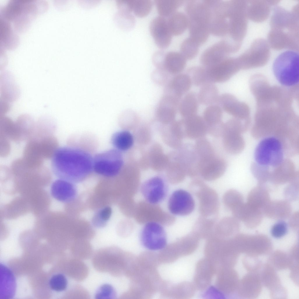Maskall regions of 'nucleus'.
<instances>
[{
  "label": "nucleus",
  "instance_id": "obj_1",
  "mask_svg": "<svg viewBox=\"0 0 299 299\" xmlns=\"http://www.w3.org/2000/svg\"><path fill=\"white\" fill-rule=\"evenodd\" d=\"M51 166L59 179L72 182L81 181L93 170V157L79 148L64 146L58 148L52 158Z\"/></svg>",
  "mask_w": 299,
  "mask_h": 299
},
{
  "label": "nucleus",
  "instance_id": "obj_2",
  "mask_svg": "<svg viewBox=\"0 0 299 299\" xmlns=\"http://www.w3.org/2000/svg\"><path fill=\"white\" fill-rule=\"evenodd\" d=\"M267 42L276 50L289 49L299 51L298 6L291 11L275 6L270 21Z\"/></svg>",
  "mask_w": 299,
  "mask_h": 299
},
{
  "label": "nucleus",
  "instance_id": "obj_3",
  "mask_svg": "<svg viewBox=\"0 0 299 299\" xmlns=\"http://www.w3.org/2000/svg\"><path fill=\"white\" fill-rule=\"evenodd\" d=\"M185 10L190 37L200 46L204 44L210 33L211 14L209 8L203 0H190L186 2Z\"/></svg>",
  "mask_w": 299,
  "mask_h": 299
},
{
  "label": "nucleus",
  "instance_id": "obj_4",
  "mask_svg": "<svg viewBox=\"0 0 299 299\" xmlns=\"http://www.w3.org/2000/svg\"><path fill=\"white\" fill-rule=\"evenodd\" d=\"M47 2L43 0H14L11 9L12 23L15 31L22 32L32 21L47 9Z\"/></svg>",
  "mask_w": 299,
  "mask_h": 299
},
{
  "label": "nucleus",
  "instance_id": "obj_5",
  "mask_svg": "<svg viewBox=\"0 0 299 299\" xmlns=\"http://www.w3.org/2000/svg\"><path fill=\"white\" fill-rule=\"evenodd\" d=\"M284 146L278 138L265 137L257 145L254 157L257 165L269 169L280 166L284 161Z\"/></svg>",
  "mask_w": 299,
  "mask_h": 299
},
{
  "label": "nucleus",
  "instance_id": "obj_6",
  "mask_svg": "<svg viewBox=\"0 0 299 299\" xmlns=\"http://www.w3.org/2000/svg\"><path fill=\"white\" fill-rule=\"evenodd\" d=\"M272 69L281 84L288 87L296 85L299 79L298 52L290 50L282 53L274 60Z\"/></svg>",
  "mask_w": 299,
  "mask_h": 299
},
{
  "label": "nucleus",
  "instance_id": "obj_7",
  "mask_svg": "<svg viewBox=\"0 0 299 299\" xmlns=\"http://www.w3.org/2000/svg\"><path fill=\"white\" fill-rule=\"evenodd\" d=\"M207 240L205 254L213 266L216 274L221 270L230 268L232 255V246L230 239L212 236Z\"/></svg>",
  "mask_w": 299,
  "mask_h": 299
},
{
  "label": "nucleus",
  "instance_id": "obj_8",
  "mask_svg": "<svg viewBox=\"0 0 299 299\" xmlns=\"http://www.w3.org/2000/svg\"><path fill=\"white\" fill-rule=\"evenodd\" d=\"M246 6L247 1H230L229 31L226 36L241 44L247 30Z\"/></svg>",
  "mask_w": 299,
  "mask_h": 299
},
{
  "label": "nucleus",
  "instance_id": "obj_9",
  "mask_svg": "<svg viewBox=\"0 0 299 299\" xmlns=\"http://www.w3.org/2000/svg\"><path fill=\"white\" fill-rule=\"evenodd\" d=\"M189 186L198 199L199 210L201 216L209 218L218 213L220 202L218 194L215 190L199 179L192 180Z\"/></svg>",
  "mask_w": 299,
  "mask_h": 299
},
{
  "label": "nucleus",
  "instance_id": "obj_10",
  "mask_svg": "<svg viewBox=\"0 0 299 299\" xmlns=\"http://www.w3.org/2000/svg\"><path fill=\"white\" fill-rule=\"evenodd\" d=\"M124 164L121 152L115 149L97 154L93 157V170L100 175L112 177L120 172Z\"/></svg>",
  "mask_w": 299,
  "mask_h": 299
},
{
  "label": "nucleus",
  "instance_id": "obj_11",
  "mask_svg": "<svg viewBox=\"0 0 299 299\" xmlns=\"http://www.w3.org/2000/svg\"><path fill=\"white\" fill-rule=\"evenodd\" d=\"M240 48L237 43L224 37L204 50L200 57V62L205 67H212L229 56L230 54L238 51Z\"/></svg>",
  "mask_w": 299,
  "mask_h": 299
},
{
  "label": "nucleus",
  "instance_id": "obj_12",
  "mask_svg": "<svg viewBox=\"0 0 299 299\" xmlns=\"http://www.w3.org/2000/svg\"><path fill=\"white\" fill-rule=\"evenodd\" d=\"M270 55L267 41L262 38L254 40L250 47L237 57L239 66H255L265 64Z\"/></svg>",
  "mask_w": 299,
  "mask_h": 299
},
{
  "label": "nucleus",
  "instance_id": "obj_13",
  "mask_svg": "<svg viewBox=\"0 0 299 299\" xmlns=\"http://www.w3.org/2000/svg\"><path fill=\"white\" fill-rule=\"evenodd\" d=\"M140 240L142 245L148 249H162L167 243L165 231L161 223L149 222L145 223L141 230Z\"/></svg>",
  "mask_w": 299,
  "mask_h": 299
},
{
  "label": "nucleus",
  "instance_id": "obj_14",
  "mask_svg": "<svg viewBox=\"0 0 299 299\" xmlns=\"http://www.w3.org/2000/svg\"><path fill=\"white\" fill-rule=\"evenodd\" d=\"M168 189L165 179L159 176H154L147 179L141 187V193L146 202L155 205L165 199Z\"/></svg>",
  "mask_w": 299,
  "mask_h": 299
},
{
  "label": "nucleus",
  "instance_id": "obj_15",
  "mask_svg": "<svg viewBox=\"0 0 299 299\" xmlns=\"http://www.w3.org/2000/svg\"><path fill=\"white\" fill-rule=\"evenodd\" d=\"M239 67L237 58L228 56L218 64L205 68L207 82L222 83L229 80Z\"/></svg>",
  "mask_w": 299,
  "mask_h": 299
},
{
  "label": "nucleus",
  "instance_id": "obj_16",
  "mask_svg": "<svg viewBox=\"0 0 299 299\" xmlns=\"http://www.w3.org/2000/svg\"><path fill=\"white\" fill-rule=\"evenodd\" d=\"M168 207L173 215H186L194 210L195 202L189 192L183 190L178 189L173 192L170 196Z\"/></svg>",
  "mask_w": 299,
  "mask_h": 299
},
{
  "label": "nucleus",
  "instance_id": "obj_17",
  "mask_svg": "<svg viewBox=\"0 0 299 299\" xmlns=\"http://www.w3.org/2000/svg\"><path fill=\"white\" fill-rule=\"evenodd\" d=\"M226 167L225 161L215 155L199 161V174L206 180H214L223 174Z\"/></svg>",
  "mask_w": 299,
  "mask_h": 299
},
{
  "label": "nucleus",
  "instance_id": "obj_18",
  "mask_svg": "<svg viewBox=\"0 0 299 299\" xmlns=\"http://www.w3.org/2000/svg\"><path fill=\"white\" fill-rule=\"evenodd\" d=\"M180 100L171 95L164 93L156 109V116L158 120L164 124L173 122Z\"/></svg>",
  "mask_w": 299,
  "mask_h": 299
},
{
  "label": "nucleus",
  "instance_id": "obj_19",
  "mask_svg": "<svg viewBox=\"0 0 299 299\" xmlns=\"http://www.w3.org/2000/svg\"><path fill=\"white\" fill-rule=\"evenodd\" d=\"M150 29L158 47L165 48L169 46L172 35L169 29L167 19L165 17L160 15L153 19L150 23Z\"/></svg>",
  "mask_w": 299,
  "mask_h": 299
},
{
  "label": "nucleus",
  "instance_id": "obj_20",
  "mask_svg": "<svg viewBox=\"0 0 299 299\" xmlns=\"http://www.w3.org/2000/svg\"><path fill=\"white\" fill-rule=\"evenodd\" d=\"M215 274L214 268L209 260L205 258L199 260L196 264L194 277L193 284L196 289H207Z\"/></svg>",
  "mask_w": 299,
  "mask_h": 299
},
{
  "label": "nucleus",
  "instance_id": "obj_21",
  "mask_svg": "<svg viewBox=\"0 0 299 299\" xmlns=\"http://www.w3.org/2000/svg\"><path fill=\"white\" fill-rule=\"evenodd\" d=\"M222 113V108L218 105H209L204 111L203 118L207 133L214 137L222 135L224 125L221 121Z\"/></svg>",
  "mask_w": 299,
  "mask_h": 299
},
{
  "label": "nucleus",
  "instance_id": "obj_22",
  "mask_svg": "<svg viewBox=\"0 0 299 299\" xmlns=\"http://www.w3.org/2000/svg\"><path fill=\"white\" fill-rule=\"evenodd\" d=\"M278 3L277 1H247V18L255 22H263L269 16L271 6L275 5Z\"/></svg>",
  "mask_w": 299,
  "mask_h": 299
},
{
  "label": "nucleus",
  "instance_id": "obj_23",
  "mask_svg": "<svg viewBox=\"0 0 299 299\" xmlns=\"http://www.w3.org/2000/svg\"><path fill=\"white\" fill-rule=\"evenodd\" d=\"M243 202L232 211L234 217L238 220L244 222L247 227H256L262 220V211L253 208L247 203L244 204Z\"/></svg>",
  "mask_w": 299,
  "mask_h": 299
},
{
  "label": "nucleus",
  "instance_id": "obj_24",
  "mask_svg": "<svg viewBox=\"0 0 299 299\" xmlns=\"http://www.w3.org/2000/svg\"><path fill=\"white\" fill-rule=\"evenodd\" d=\"M184 137L197 140L204 137L207 133L205 122L201 117L197 114L182 119Z\"/></svg>",
  "mask_w": 299,
  "mask_h": 299
},
{
  "label": "nucleus",
  "instance_id": "obj_25",
  "mask_svg": "<svg viewBox=\"0 0 299 299\" xmlns=\"http://www.w3.org/2000/svg\"><path fill=\"white\" fill-rule=\"evenodd\" d=\"M178 153L186 170L187 175L195 178L199 174V159L194 146L187 144L182 146Z\"/></svg>",
  "mask_w": 299,
  "mask_h": 299
},
{
  "label": "nucleus",
  "instance_id": "obj_26",
  "mask_svg": "<svg viewBox=\"0 0 299 299\" xmlns=\"http://www.w3.org/2000/svg\"><path fill=\"white\" fill-rule=\"evenodd\" d=\"M192 82L187 74L180 73L175 75L166 84L165 93L171 95L180 99L191 88Z\"/></svg>",
  "mask_w": 299,
  "mask_h": 299
},
{
  "label": "nucleus",
  "instance_id": "obj_27",
  "mask_svg": "<svg viewBox=\"0 0 299 299\" xmlns=\"http://www.w3.org/2000/svg\"><path fill=\"white\" fill-rule=\"evenodd\" d=\"M50 192L53 197L62 202L72 200L76 194V189L72 182L61 179L56 180L53 182Z\"/></svg>",
  "mask_w": 299,
  "mask_h": 299
},
{
  "label": "nucleus",
  "instance_id": "obj_28",
  "mask_svg": "<svg viewBox=\"0 0 299 299\" xmlns=\"http://www.w3.org/2000/svg\"><path fill=\"white\" fill-rule=\"evenodd\" d=\"M241 130L235 127L224 126L222 136L223 147L229 154H236L240 152L242 147V140L240 133Z\"/></svg>",
  "mask_w": 299,
  "mask_h": 299
},
{
  "label": "nucleus",
  "instance_id": "obj_29",
  "mask_svg": "<svg viewBox=\"0 0 299 299\" xmlns=\"http://www.w3.org/2000/svg\"><path fill=\"white\" fill-rule=\"evenodd\" d=\"M187 60L180 52L173 51L166 52L162 69L170 75L180 74L185 67Z\"/></svg>",
  "mask_w": 299,
  "mask_h": 299
},
{
  "label": "nucleus",
  "instance_id": "obj_30",
  "mask_svg": "<svg viewBox=\"0 0 299 299\" xmlns=\"http://www.w3.org/2000/svg\"><path fill=\"white\" fill-rule=\"evenodd\" d=\"M10 23L0 16V47L3 50L13 49L18 44V37Z\"/></svg>",
  "mask_w": 299,
  "mask_h": 299
},
{
  "label": "nucleus",
  "instance_id": "obj_31",
  "mask_svg": "<svg viewBox=\"0 0 299 299\" xmlns=\"http://www.w3.org/2000/svg\"><path fill=\"white\" fill-rule=\"evenodd\" d=\"M34 141L36 150L44 159L52 158L58 148V142L52 135L38 138H31Z\"/></svg>",
  "mask_w": 299,
  "mask_h": 299
},
{
  "label": "nucleus",
  "instance_id": "obj_32",
  "mask_svg": "<svg viewBox=\"0 0 299 299\" xmlns=\"http://www.w3.org/2000/svg\"><path fill=\"white\" fill-rule=\"evenodd\" d=\"M234 217H226L216 222L212 236L227 239L238 230L240 225Z\"/></svg>",
  "mask_w": 299,
  "mask_h": 299
},
{
  "label": "nucleus",
  "instance_id": "obj_33",
  "mask_svg": "<svg viewBox=\"0 0 299 299\" xmlns=\"http://www.w3.org/2000/svg\"><path fill=\"white\" fill-rule=\"evenodd\" d=\"M291 211L290 204L286 201H269L262 210L267 216L277 219L286 218Z\"/></svg>",
  "mask_w": 299,
  "mask_h": 299
},
{
  "label": "nucleus",
  "instance_id": "obj_34",
  "mask_svg": "<svg viewBox=\"0 0 299 299\" xmlns=\"http://www.w3.org/2000/svg\"><path fill=\"white\" fill-rule=\"evenodd\" d=\"M216 223L215 218L201 216L195 222L192 232L200 239H207L213 234Z\"/></svg>",
  "mask_w": 299,
  "mask_h": 299
},
{
  "label": "nucleus",
  "instance_id": "obj_35",
  "mask_svg": "<svg viewBox=\"0 0 299 299\" xmlns=\"http://www.w3.org/2000/svg\"><path fill=\"white\" fill-rule=\"evenodd\" d=\"M199 102L197 95L195 92L187 93L179 105L178 109L181 115L185 118L197 114Z\"/></svg>",
  "mask_w": 299,
  "mask_h": 299
},
{
  "label": "nucleus",
  "instance_id": "obj_36",
  "mask_svg": "<svg viewBox=\"0 0 299 299\" xmlns=\"http://www.w3.org/2000/svg\"><path fill=\"white\" fill-rule=\"evenodd\" d=\"M230 268H225L216 274L215 287L223 295L231 293L234 286V276Z\"/></svg>",
  "mask_w": 299,
  "mask_h": 299
},
{
  "label": "nucleus",
  "instance_id": "obj_37",
  "mask_svg": "<svg viewBox=\"0 0 299 299\" xmlns=\"http://www.w3.org/2000/svg\"><path fill=\"white\" fill-rule=\"evenodd\" d=\"M167 20L169 29L172 35H180L188 27L187 16L182 12H175L169 16Z\"/></svg>",
  "mask_w": 299,
  "mask_h": 299
},
{
  "label": "nucleus",
  "instance_id": "obj_38",
  "mask_svg": "<svg viewBox=\"0 0 299 299\" xmlns=\"http://www.w3.org/2000/svg\"><path fill=\"white\" fill-rule=\"evenodd\" d=\"M134 142L133 135L126 130L115 132L111 138V143L114 149L121 152L130 149L133 146Z\"/></svg>",
  "mask_w": 299,
  "mask_h": 299
},
{
  "label": "nucleus",
  "instance_id": "obj_39",
  "mask_svg": "<svg viewBox=\"0 0 299 299\" xmlns=\"http://www.w3.org/2000/svg\"><path fill=\"white\" fill-rule=\"evenodd\" d=\"M247 203L253 207L262 210L270 201L267 189L260 186L256 187L249 193Z\"/></svg>",
  "mask_w": 299,
  "mask_h": 299
},
{
  "label": "nucleus",
  "instance_id": "obj_40",
  "mask_svg": "<svg viewBox=\"0 0 299 299\" xmlns=\"http://www.w3.org/2000/svg\"><path fill=\"white\" fill-rule=\"evenodd\" d=\"M219 96L217 87L214 83L211 82L202 85L197 95L199 102L208 106L217 103Z\"/></svg>",
  "mask_w": 299,
  "mask_h": 299
},
{
  "label": "nucleus",
  "instance_id": "obj_41",
  "mask_svg": "<svg viewBox=\"0 0 299 299\" xmlns=\"http://www.w3.org/2000/svg\"><path fill=\"white\" fill-rule=\"evenodd\" d=\"M15 124L20 141L29 140L33 134L36 125L32 119L28 115H23L18 118Z\"/></svg>",
  "mask_w": 299,
  "mask_h": 299
},
{
  "label": "nucleus",
  "instance_id": "obj_42",
  "mask_svg": "<svg viewBox=\"0 0 299 299\" xmlns=\"http://www.w3.org/2000/svg\"><path fill=\"white\" fill-rule=\"evenodd\" d=\"M157 11L161 16H169L184 3L182 0H155Z\"/></svg>",
  "mask_w": 299,
  "mask_h": 299
},
{
  "label": "nucleus",
  "instance_id": "obj_43",
  "mask_svg": "<svg viewBox=\"0 0 299 299\" xmlns=\"http://www.w3.org/2000/svg\"><path fill=\"white\" fill-rule=\"evenodd\" d=\"M194 146L199 161L215 155L211 143L204 137L197 140Z\"/></svg>",
  "mask_w": 299,
  "mask_h": 299
},
{
  "label": "nucleus",
  "instance_id": "obj_44",
  "mask_svg": "<svg viewBox=\"0 0 299 299\" xmlns=\"http://www.w3.org/2000/svg\"><path fill=\"white\" fill-rule=\"evenodd\" d=\"M199 45L190 37L184 39L180 46V53L187 60L194 58L198 54Z\"/></svg>",
  "mask_w": 299,
  "mask_h": 299
},
{
  "label": "nucleus",
  "instance_id": "obj_45",
  "mask_svg": "<svg viewBox=\"0 0 299 299\" xmlns=\"http://www.w3.org/2000/svg\"><path fill=\"white\" fill-rule=\"evenodd\" d=\"M187 74L190 77L192 84L197 86H201L207 83L206 69L201 66H195L189 68Z\"/></svg>",
  "mask_w": 299,
  "mask_h": 299
},
{
  "label": "nucleus",
  "instance_id": "obj_46",
  "mask_svg": "<svg viewBox=\"0 0 299 299\" xmlns=\"http://www.w3.org/2000/svg\"><path fill=\"white\" fill-rule=\"evenodd\" d=\"M224 205L231 211L239 204L243 202V197L239 192L234 190L226 192L222 197Z\"/></svg>",
  "mask_w": 299,
  "mask_h": 299
},
{
  "label": "nucleus",
  "instance_id": "obj_47",
  "mask_svg": "<svg viewBox=\"0 0 299 299\" xmlns=\"http://www.w3.org/2000/svg\"><path fill=\"white\" fill-rule=\"evenodd\" d=\"M115 17L117 23L123 29H131L135 24V18L130 13L119 11L116 14Z\"/></svg>",
  "mask_w": 299,
  "mask_h": 299
},
{
  "label": "nucleus",
  "instance_id": "obj_48",
  "mask_svg": "<svg viewBox=\"0 0 299 299\" xmlns=\"http://www.w3.org/2000/svg\"><path fill=\"white\" fill-rule=\"evenodd\" d=\"M152 5L151 0H133V11L137 16L143 17L150 12Z\"/></svg>",
  "mask_w": 299,
  "mask_h": 299
},
{
  "label": "nucleus",
  "instance_id": "obj_49",
  "mask_svg": "<svg viewBox=\"0 0 299 299\" xmlns=\"http://www.w3.org/2000/svg\"><path fill=\"white\" fill-rule=\"evenodd\" d=\"M49 284L52 290L57 292L64 291L67 288L68 281L65 276L62 274L53 276L50 279Z\"/></svg>",
  "mask_w": 299,
  "mask_h": 299
},
{
  "label": "nucleus",
  "instance_id": "obj_50",
  "mask_svg": "<svg viewBox=\"0 0 299 299\" xmlns=\"http://www.w3.org/2000/svg\"><path fill=\"white\" fill-rule=\"evenodd\" d=\"M112 209L109 207H106L99 210L93 218V223L98 227H102L105 225L110 218L112 214Z\"/></svg>",
  "mask_w": 299,
  "mask_h": 299
},
{
  "label": "nucleus",
  "instance_id": "obj_51",
  "mask_svg": "<svg viewBox=\"0 0 299 299\" xmlns=\"http://www.w3.org/2000/svg\"><path fill=\"white\" fill-rule=\"evenodd\" d=\"M113 287L108 284L101 285L97 290L95 295L97 299H112L116 296V292Z\"/></svg>",
  "mask_w": 299,
  "mask_h": 299
},
{
  "label": "nucleus",
  "instance_id": "obj_52",
  "mask_svg": "<svg viewBox=\"0 0 299 299\" xmlns=\"http://www.w3.org/2000/svg\"><path fill=\"white\" fill-rule=\"evenodd\" d=\"M169 75L164 70L156 68L152 72L151 77L154 83L158 85L163 86L166 85L169 81Z\"/></svg>",
  "mask_w": 299,
  "mask_h": 299
},
{
  "label": "nucleus",
  "instance_id": "obj_53",
  "mask_svg": "<svg viewBox=\"0 0 299 299\" xmlns=\"http://www.w3.org/2000/svg\"><path fill=\"white\" fill-rule=\"evenodd\" d=\"M139 117L135 112L131 109H127L122 112L119 117L120 121L122 123L131 124H136Z\"/></svg>",
  "mask_w": 299,
  "mask_h": 299
},
{
  "label": "nucleus",
  "instance_id": "obj_54",
  "mask_svg": "<svg viewBox=\"0 0 299 299\" xmlns=\"http://www.w3.org/2000/svg\"><path fill=\"white\" fill-rule=\"evenodd\" d=\"M288 226L286 223L282 220H280L272 227L271 233L274 238H279L284 236L287 233Z\"/></svg>",
  "mask_w": 299,
  "mask_h": 299
},
{
  "label": "nucleus",
  "instance_id": "obj_55",
  "mask_svg": "<svg viewBox=\"0 0 299 299\" xmlns=\"http://www.w3.org/2000/svg\"><path fill=\"white\" fill-rule=\"evenodd\" d=\"M9 139L4 135L0 133V155L2 157L8 156L10 151Z\"/></svg>",
  "mask_w": 299,
  "mask_h": 299
},
{
  "label": "nucleus",
  "instance_id": "obj_56",
  "mask_svg": "<svg viewBox=\"0 0 299 299\" xmlns=\"http://www.w3.org/2000/svg\"><path fill=\"white\" fill-rule=\"evenodd\" d=\"M166 52L160 50L155 51L152 56V61L156 68L162 69Z\"/></svg>",
  "mask_w": 299,
  "mask_h": 299
},
{
  "label": "nucleus",
  "instance_id": "obj_57",
  "mask_svg": "<svg viewBox=\"0 0 299 299\" xmlns=\"http://www.w3.org/2000/svg\"><path fill=\"white\" fill-rule=\"evenodd\" d=\"M133 0H117L119 11L130 13L133 11Z\"/></svg>",
  "mask_w": 299,
  "mask_h": 299
},
{
  "label": "nucleus",
  "instance_id": "obj_58",
  "mask_svg": "<svg viewBox=\"0 0 299 299\" xmlns=\"http://www.w3.org/2000/svg\"><path fill=\"white\" fill-rule=\"evenodd\" d=\"M298 213H294L293 216L289 220V224L291 227H298Z\"/></svg>",
  "mask_w": 299,
  "mask_h": 299
}]
</instances>
